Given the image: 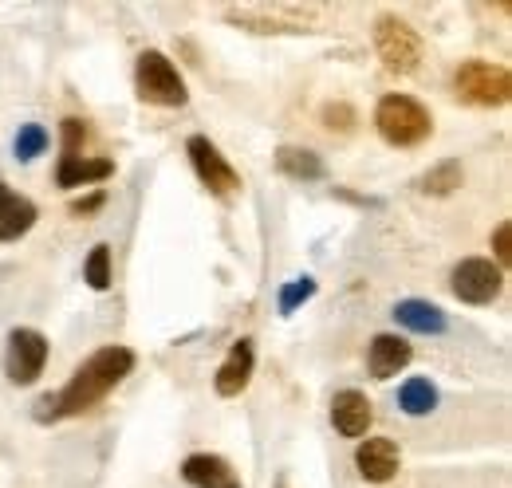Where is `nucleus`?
Masks as SVG:
<instances>
[{"label":"nucleus","instance_id":"obj_1","mask_svg":"<svg viewBox=\"0 0 512 488\" xmlns=\"http://www.w3.org/2000/svg\"><path fill=\"white\" fill-rule=\"evenodd\" d=\"M134 370V351L130 347H103L95 351L87 363L71 374L60 394H44L36 402V422H60V418H75L87 414L91 406H99L123 378Z\"/></svg>","mask_w":512,"mask_h":488},{"label":"nucleus","instance_id":"obj_2","mask_svg":"<svg viewBox=\"0 0 512 488\" xmlns=\"http://www.w3.org/2000/svg\"><path fill=\"white\" fill-rule=\"evenodd\" d=\"M375 126L390 146H418L434 134L430 111L410 95H383L375 107Z\"/></svg>","mask_w":512,"mask_h":488},{"label":"nucleus","instance_id":"obj_3","mask_svg":"<svg viewBox=\"0 0 512 488\" xmlns=\"http://www.w3.org/2000/svg\"><path fill=\"white\" fill-rule=\"evenodd\" d=\"M134 83H138V99L142 103H154V107H186L190 103L186 79L178 75L174 60L162 56V52H154V48L138 56Z\"/></svg>","mask_w":512,"mask_h":488},{"label":"nucleus","instance_id":"obj_4","mask_svg":"<svg viewBox=\"0 0 512 488\" xmlns=\"http://www.w3.org/2000/svg\"><path fill=\"white\" fill-rule=\"evenodd\" d=\"M457 95L473 107H505L512 95L509 67L489 60H465L457 67Z\"/></svg>","mask_w":512,"mask_h":488},{"label":"nucleus","instance_id":"obj_5","mask_svg":"<svg viewBox=\"0 0 512 488\" xmlns=\"http://www.w3.org/2000/svg\"><path fill=\"white\" fill-rule=\"evenodd\" d=\"M375 52H379V60H383L386 71H394V75H414L418 63H422V40H418V32H414L406 20L383 16V20L375 24Z\"/></svg>","mask_w":512,"mask_h":488},{"label":"nucleus","instance_id":"obj_6","mask_svg":"<svg viewBox=\"0 0 512 488\" xmlns=\"http://www.w3.org/2000/svg\"><path fill=\"white\" fill-rule=\"evenodd\" d=\"M48 363V339L32 327H16L8 331V347H4V374L12 386H32Z\"/></svg>","mask_w":512,"mask_h":488},{"label":"nucleus","instance_id":"obj_7","mask_svg":"<svg viewBox=\"0 0 512 488\" xmlns=\"http://www.w3.org/2000/svg\"><path fill=\"white\" fill-rule=\"evenodd\" d=\"M501 284H505V272L493 264V260H485V256H469V260H461L457 268H453V296L461 300V304H493L497 296H501Z\"/></svg>","mask_w":512,"mask_h":488},{"label":"nucleus","instance_id":"obj_8","mask_svg":"<svg viewBox=\"0 0 512 488\" xmlns=\"http://www.w3.org/2000/svg\"><path fill=\"white\" fill-rule=\"evenodd\" d=\"M186 154H190V162H193V174L209 185L217 197H229V193L241 189V174L225 162V154H221L205 134H193L190 142H186Z\"/></svg>","mask_w":512,"mask_h":488},{"label":"nucleus","instance_id":"obj_9","mask_svg":"<svg viewBox=\"0 0 512 488\" xmlns=\"http://www.w3.org/2000/svg\"><path fill=\"white\" fill-rule=\"evenodd\" d=\"M355 465H359L363 481L386 485V481H394V473H398V465H402V453H398V445H394L390 437H367V441L355 449Z\"/></svg>","mask_w":512,"mask_h":488},{"label":"nucleus","instance_id":"obj_10","mask_svg":"<svg viewBox=\"0 0 512 488\" xmlns=\"http://www.w3.org/2000/svg\"><path fill=\"white\" fill-rule=\"evenodd\" d=\"M331 422L343 437H367V429L375 422L371 398L359 394V390H339L335 402H331Z\"/></svg>","mask_w":512,"mask_h":488},{"label":"nucleus","instance_id":"obj_11","mask_svg":"<svg viewBox=\"0 0 512 488\" xmlns=\"http://www.w3.org/2000/svg\"><path fill=\"white\" fill-rule=\"evenodd\" d=\"M36 217H40L36 205H32L24 193H12L8 182L0 178V244L20 241L24 233H32Z\"/></svg>","mask_w":512,"mask_h":488},{"label":"nucleus","instance_id":"obj_12","mask_svg":"<svg viewBox=\"0 0 512 488\" xmlns=\"http://www.w3.org/2000/svg\"><path fill=\"white\" fill-rule=\"evenodd\" d=\"M414 359V347L402 339V335H375L371 339V351H367V366H371V378H394L398 370H406Z\"/></svg>","mask_w":512,"mask_h":488},{"label":"nucleus","instance_id":"obj_13","mask_svg":"<svg viewBox=\"0 0 512 488\" xmlns=\"http://www.w3.org/2000/svg\"><path fill=\"white\" fill-rule=\"evenodd\" d=\"M182 477L193 488H241V477L233 473V465L217 453H193L182 465Z\"/></svg>","mask_w":512,"mask_h":488},{"label":"nucleus","instance_id":"obj_14","mask_svg":"<svg viewBox=\"0 0 512 488\" xmlns=\"http://www.w3.org/2000/svg\"><path fill=\"white\" fill-rule=\"evenodd\" d=\"M253 339H241V343H233V351H229V359L217 366V378H213V386H217V394L221 398H237L245 386H249V378H253Z\"/></svg>","mask_w":512,"mask_h":488},{"label":"nucleus","instance_id":"obj_15","mask_svg":"<svg viewBox=\"0 0 512 488\" xmlns=\"http://www.w3.org/2000/svg\"><path fill=\"white\" fill-rule=\"evenodd\" d=\"M111 174H115V162L75 154V158H60V166H56V185H60V189H79V185L107 182Z\"/></svg>","mask_w":512,"mask_h":488},{"label":"nucleus","instance_id":"obj_16","mask_svg":"<svg viewBox=\"0 0 512 488\" xmlns=\"http://www.w3.org/2000/svg\"><path fill=\"white\" fill-rule=\"evenodd\" d=\"M394 319L406 327V331H418V335H442L446 331V311L430 300H402L394 304Z\"/></svg>","mask_w":512,"mask_h":488},{"label":"nucleus","instance_id":"obj_17","mask_svg":"<svg viewBox=\"0 0 512 488\" xmlns=\"http://www.w3.org/2000/svg\"><path fill=\"white\" fill-rule=\"evenodd\" d=\"M276 170L292 182H320L323 174V158L316 150H304V146H280L276 150Z\"/></svg>","mask_w":512,"mask_h":488},{"label":"nucleus","instance_id":"obj_18","mask_svg":"<svg viewBox=\"0 0 512 488\" xmlns=\"http://www.w3.org/2000/svg\"><path fill=\"white\" fill-rule=\"evenodd\" d=\"M398 406L410 414V418H426L434 406H438V386L430 378H406L402 390H398Z\"/></svg>","mask_w":512,"mask_h":488},{"label":"nucleus","instance_id":"obj_19","mask_svg":"<svg viewBox=\"0 0 512 488\" xmlns=\"http://www.w3.org/2000/svg\"><path fill=\"white\" fill-rule=\"evenodd\" d=\"M465 182V170H461V162L457 158H446V162H438V166H430L422 178H418V189L426 193V197H449L457 185Z\"/></svg>","mask_w":512,"mask_h":488},{"label":"nucleus","instance_id":"obj_20","mask_svg":"<svg viewBox=\"0 0 512 488\" xmlns=\"http://www.w3.org/2000/svg\"><path fill=\"white\" fill-rule=\"evenodd\" d=\"M83 280L95 288V292H107L111 288V248L107 244H95L91 248V256H87V264H83Z\"/></svg>","mask_w":512,"mask_h":488},{"label":"nucleus","instance_id":"obj_21","mask_svg":"<svg viewBox=\"0 0 512 488\" xmlns=\"http://www.w3.org/2000/svg\"><path fill=\"white\" fill-rule=\"evenodd\" d=\"M44 150H48V130H44L40 122L20 126V134H16V158H20V162H36Z\"/></svg>","mask_w":512,"mask_h":488},{"label":"nucleus","instance_id":"obj_22","mask_svg":"<svg viewBox=\"0 0 512 488\" xmlns=\"http://www.w3.org/2000/svg\"><path fill=\"white\" fill-rule=\"evenodd\" d=\"M312 296H316V280H312V276H300V280L284 284V288H280V300H276V304H280V315H292L296 307L308 304Z\"/></svg>","mask_w":512,"mask_h":488},{"label":"nucleus","instance_id":"obj_23","mask_svg":"<svg viewBox=\"0 0 512 488\" xmlns=\"http://www.w3.org/2000/svg\"><path fill=\"white\" fill-rule=\"evenodd\" d=\"M355 111H351V107H347V103H327V107H323V126H327V130H339V134H351V130H355Z\"/></svg>","mask_w":512,"mask_h":488},{"label":"nucleus","instance_id":"obj_24","mask_svg":"<svg viewBox=\"0 0 512 488\" xmlns=\"http://www.w3.org/2000/svg\"><path fill=\"white\" fill-rule=\"evenodd\" d=\"M60 138H64V154L60 158H75L83 150V138H87V126L83 119H64L60 122Z\"/></svg>","mask_w":512,"mask_h":488},{"label":"nucleus","instance_id":"obj_25","mask_svg":"<svg viewBox=\"0 0 512 488\" xmlns=\"http://www.w3.org/2000/svg\"><path fill=\"white\" fill-rule=\"evenodd\" d=\"M493 252H497V268L505 272L512 264V225L509 221H501L497 229H493Z\"/></svg>","mask_w":512,"mask_h":488},{"label":"nucleus","instance_id":"obj_26","mask_svg":"<svg viewBox=\"0 0 512 488\" xmlns=\"http://www.w3.org/2000/svg\"><path fill=\"white\" fill-rule=\"evenodd\" d=\"M103 205H107V193H103V189H95L91 197H79V201H71V213H75V217H91V213H99Z\"/></svg>","mask_w":512,"mask_h":488},{"label":"nucleus","instance_id":"obj_27","mask_svg":"<svg viewBox=\"0 0 512 488\" xmlns=\"http://www.w3.org/2000/svg\"><path fill=\"white\" fill-rule=\"evenodd\" d=\"M276 488H288V485H284V481H280V485H276Z\"/></svg>","mask_w":512,"mask_h":488}]
</instances>
